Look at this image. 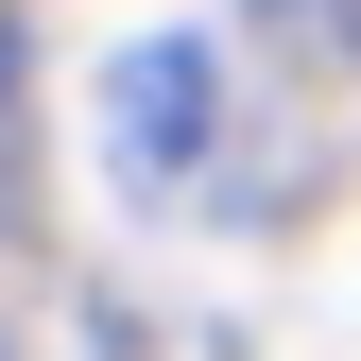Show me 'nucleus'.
I'll use <instances>...</instances> for the list:
<instances>
[{"label":"nucleus","mask_w":361,"mask_h":361,"mask_svg":"<svg viewBox=\"0 0 361 361\" xmlns=\"http://www.w3.org/2000/svg\"><path fill=\"white\" fill-rule=\"evenodd\" d=\"M190 138H207V52H172V35H155V52H121V155L172 190Z\"/></svg>","instance_id":"obj_1"}]
</instances>
